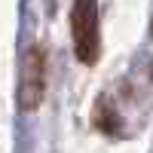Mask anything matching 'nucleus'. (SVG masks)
Masks as SVG:
<instances>
[{"mask_svg":"<svg viewBox=\"0 0 153 153\" xmlns=\"http://www.w3.org/2000/svg\"><path fill=\"white\" fill-rule=\"evenodd\" d=\"M74 49L83 65H95L101 55V31H98V3L95 0H74L71 12Z\"/></svg>","mask_w":153,"mask_h":153,"instance_id":"1","label":"nucleus"}]
</instances>
